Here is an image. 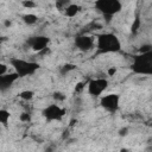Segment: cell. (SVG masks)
<instances>
[{"label":"cell","mask_w":152,"mask_h":152,"mask_svg":"<svg viewBox=\"0 0 152 152\" xmlns=\"http://www.w3.org/2000/svg\"><path fill=\"white\" fill-rule=\"evenodd\" d=\"M95 48L101 53H113L121 50V42L114 33H101L95 39Z\"/></svg>","instance_id":"6da1fadb"},{"label":"cell","mask_w":152,"mask_h":152,"mask_svg":"<svg viewBox=\"0 0 152 152\" xmlns=\"http://www.w3.org/2000/svg\"><path fill=\"white\" fill-rule=\"evenodd\" d=\"M132 70L138 75L150 76L152 74V51L134 56L132 62Z\"/></svg>","instance_id":"7a4b0ae2"},{"label":"cell","mask_w":152,"mask_h":152,"mask_svg":"<svg viewBox=\"0 0 152 152\" xmlns=\"http://www.w3.org/2000/svg\"><path fill=\"white\" fill-rule=\"evenodd\" d=\"M11 65L14 70V72L20 77H26L34 75L37 70L39 69V64L32 61H26L23 58H13L11 59Z\"/></svg>","instance_id":"3957f363"},{"label":"cell","mask_w":152,"mask_h":152,"mask_svg":"<svg viewBox=\"0 0 152 152\" xmlns=\"http://www.w3.org/2000/svg\"><path fill=\"white\" fill-rule=\"evenodd\" d=\"M95 8L103 14L104 18H112L122 8V4L118 0H99L94 4Z\"/></svg>","instance_id":"277c9868"},{"label":"cell","mask_w":152,"mask_h":152,"mask_svg":"<svg viewBox=\"0 0 152 152\" xmlns=\"http://www.w3.org/2000/svg\"><path fill=\"white\" fill-rule=\"evenodd\" d=\"M108 88V80L104 77H96L88 82L87 84V91L89 95L94 97L102 96L103 91Z\"/></svg>","instance_id":"5b68a950"},{"label":"cell","mask_w":152,"mask_h":152,"mask_svg":"<svg viewBox=\"0 0 152 152\" xmlns=\"http://www.w3.org/2000/svg\"><path fill=\"white\" fill-rule=\"evenodd\" d=\"M65 109L63 107H61L58 103H51L49 106H46L43 112L42 115L48 120V121H61L64 115H65Z\"/></svg>","instance_id":"8992f818"},{"label":"cell","mask_w":152,"mask_h":152,"mask_svg":"<svg viewBox=\"0 0 152 152\" xmlns=\"http://www.w3.org/2000/svg\"><path fill=\"white\" fill-rule=\"evenodd\" d=\"M100 104L108 112H115L120 104V96L115 93H109L100 96Z\"/></svg>","instance_id":"52a82bcc"},{"label":"cell","mask_w":152,"mask_h":152,"mask_svg":"<svg viewBox=\"0 0 152 152\" xmlns=\"http://www.w3.org/2000/svg\"><path fill=\"white\" fill-rule=\"evenodd\" d=\"M75 46L81 51H88L95 48V38L87 34H81L75 38Z\"/></svg>","instance_id":"ba28073f"},{"label":"cell","mask_w":152,"mask_h":152,"mask_svg":"<svg viewBox=\"0 0 152 152\" xmlns=\"http://www.w3.org/2000/svg\"><path fill=\"white\" fill-rule=\"evenodd\" d=\"M28 46L37 52H42L48 48L49 44V38L45 36H36V37H31L27 40Z\"/></svg>","instance_id":"9c48e42d"},{"label":"cell","mask_w":152,"mask_h":152,"mask_svg":"<svg viewBox=\"0 0 152 152\" xmlns=\"http://www.w3.org/2000/svg\"><path fill=\"white\" fill-rule=\"evenodd\" d=\"M19 78V76L13 71V72H7L5 75H1L0 76V89L1 90H5V89H8L11 86L14 84V82Z\"/></svg>","instance_id":"30bf717a"},{"label":"cell","mask_w":152,"mask_h":152,"mask_svg":"<svg viewBox=\"0 0 152 152\" xmlns=\"http://www.w3.org/2000/svg\"><path fill=\"white\" fill-rule=\"evenodd\" d=\"M63 12H64V14H65L66 17L72 18V17H75V15L80 12V6H78L77 4H72V2H70Z\"/></svg>","instance_id":"8fae6325"},{"label":"cell","mask_w":152,"mask_h":152,"mask_svg":"<svg viewBox=\"0 0 152 152\" xmlns=\"http://www.w3.org/2000/svg\"><path fill=\"white\" fill-rule=\"evenodd\" d=\"M10 119H11V113L7 109L0 108V124H1V126L7 127Z\"/></svg>","instance_id":"7c38bea8"},{"label":"cell","mask_w":152,"mask_h":152,"mask_svg":"<svg viewBox=\"0 0 152 152\" xmlns=\"http://www.w3.org/2000/svg\"><path fill=\"white\" fill-rule=\"evenodd\" d=\"M23 20H24V23L27 24V25H33V24L37 23L38 17H37L36 14H33V13H26V14L23 15Z\"/></svg>","instance_id":"4fadbf2b"},{"label":"cell","mask_w":152,"mask_h":152,"mask_svg":"<svg viewBox=\"0 0 152 152\" xmlns=\"http://www.w3.org/2000/svg\"><path fill=\"white\" fill-rule=\"evenodd\" d=\"M33 96H34V93L32 90H28V89L27 90H23V91L19 93V97L23 101H31L33 99Z\"/></svg>","instance_id":"5bb4252c"},{"label":"cell","mask_w":152,"mask_h":152,"mask_svg":"<svg viewBox=\"0 0 152 152\" xmlns=\"http://www.w3.org/2000/svg\"><path fill=\"white\" fill-rule=\"evenodd\" d=\"M75 69V65L74 64H64L61 69V72L62 74H68L70 70H74Z\"/></svg>","instance_id":"9a60e30c"},{"label":"cell","mask_w":152,"mask_h":152,"mask_svg":"<svg viewBox=\"0 0 152 152\" xmlns=\"http://www.w3.org/2000/svg\"><path fill=\"white\" fill-rule=\"evenodd\" d=\"M19 119H20V121H23V122H28V121L31 120V114L27 113V112L21 113L20 116H19Z\"/></svg>","instance_id":"2e32d148"},{"label":"cell","mask_w":152,"mask_h":152,"mask_svg":"<svg viewBox=\"0 0 152 152\" xmlns=\"http://www.w3.org/2000/svg\"><path fill=\"white\" fill-rule=\"evenodd\" d=\"M8 72V66L5 64V63H1L0 62V76L1 75H5Z\"/></svg>","instance_id":"e0dca14e"},{"label":"cell","mask_w":152,"mask_h":152,"mask_svg":"<svg viewBox=\"0 0 152 152\" xmlns=\"http://www.w3.org/2000/svg\"><path fill=\"white\" fill-rule=\"evenodd\" d=\"M139 25H140V20L137 18L135 19V21L133 23V25H132V31H137L138 30V27H139Z\"/></svg>","instance_id":"ac0fdd59"},{"label":"cell","mask_w":152,"mask_h":152,"mask_svg":"<svg viewBox=\"0 0 152 152\" xmlns=\"http://www.w3.org/2000/svg\"><path fill=\"white\" fill-rule=\"evenodd\" d=\"M57 101H63L64 99H65V96L63 95V94H61V93H55V96H53Z\"/></svg>","instance_id":"d6986e66"},{"label":"cell","mask_w":152,"mask_h":152,"mask_svg":"<svg viewBox=\"0 0 152 152\" xmlns=\"http://www.w3.org/2000/svg\"><path fill=\"white\" fill-rule=\"evenodd\" d=\"M23 6H25V7H27V8H31V7H34L36 4L32 2V1H24V2H23Z\"/></svg>","instance_id":"ffe728a7"},{"label":"cell","mask_w":152,"mask_h":152,"mask_svg":"<svg viewBox=\"0 0 152 152\" xmlns=\"http://www.w3.org/2000/svg\"><path fill=\"white\" fill-rule=\"evenodd\" d=\"M115 72H116V69H115V68H110V69L108 70V75H109V76H113Z\"/></svg>","instance_id":"44dd1931"},{"label":"cell","mask_w":152,"mask_h":152,"mask_svg":"<svg viewBox=\"0 0 152 152\" xmlns=\"http://www.w3.org/2000/svg\"><path fill=\"white\" fill-rule=\"evenodd\" d=\"M83 88H84V84H83V83H78V84H77V87L75 88V90H77V91H80V90H82Z\"/></svg>","instance_id":"7402d4cb"},{"label":"cell","mask_w":152,"mask_h":152,"mask_svg":"<svg viewBox=\"0 0 152 152\" xmlns=\"http://www.w3.org/2000/svg\"><path fill=\"white\" fill-rule=\"evenodd\" d=\"M121 152H127V150H126V148H122V150H121Z\"/></svg>","instance_id":"603a6c76"},{"label":"cell","mask_w":152,"mask_h":152,"mask_svg":"<svg viewBox=\"0 0 152 152\" xmlns=\"http://www.w3.org/2000/svg\"><path fill=\"white\" fill-rule=\"evenodd\" d=\"M0 128H1V124H0Z\"/></svg>","instance_id":"cb8c5ba5"}]
</instances>
